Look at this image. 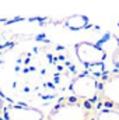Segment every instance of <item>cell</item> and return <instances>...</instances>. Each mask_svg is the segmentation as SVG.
Returning a JSON list of instances; mask_svg holds the SVG:
<instances>
[{
	"mask_svg": "<svg viewBox=\"0 0 119 120\" xmlns=\"http://www.w3.org/2000/svg\"><path fill=\"white\" fill-rule=\"evenodd\" d=\"M98 110L94 102L70 95L62 98L44 120H97Z\"/></svg>",
	"mask_w": 119,
	"mask_h": 120,
	"instance_id": "obj_1",
	"label": "cell"
},
{
	"mask_svg": "<svg viewBox=\"0 0 119 120\" xmlns=\"http://www.w3.org/2000/svg\"><path fill=\"white\" fill-rule=\"evenodd\" d=\"M98 109L119 110V71H107L99 78V90L97 99Z\"/></svg>",
	"mask_w": 119,
	"mask_h": 120,
	"instance_id": "obj_2",
	"label": "cell"
},
{
	"mask_svg": "<svg viewBox=\"0 0 119 120\" xmlns=\"http://www.w3.org/2000/svg\"><path fill=\"white\" fill-rule=\"evenodd\" d=\"M71 94L81 99L97 103L98 99V90H99V80L91 74H81L74 78L71 82Z\"/></svg>",
	"mask_w": 119,
	"mask_h": 120,
	"instance_id": "obj_3",
	"label": "cell"
},
{
	"mask_svg": "<svg viewBox=\"0 0 119 120\" xmlns=\"http://www.w3.org/2000/svg\"><path fill=\"white\" fill-rule=\"evenodd\" d=\"M3 120H44L45 116L41 110L24 105H7L1 110Z\"/></svg>",
	"mask_w": 119,
	"mask_h": 120,
	"instance_id": "obj_4",
	"label": "cell"
},
{
	"mask_svg": "<svg viewBox=\"0 0 119 120\" xmlns=\"http://www.w3.org/2000/svg\"><path fill=\"white\" fill-rule=\"evenodd\" d=\"M76 55L84 66L101 64L107 56V53L99 46L90 43V42H81V43L76 45Z\"/></svg>",
	"mask_w": 119,
	"mask_h": 120,
	"instance_id": "obj_5",
	"label": "cell"
},
{
	"mask_svg": "<svg viewBox=\"0 0 119 120\" xmlns=\"http://www.w3.org/2000/svg\"><path fill=\"white\" fill-rule=\"evenodd\" d=\"M97 120H119V110L114 109H99Z\"/></svg>",
	"mask_w": 119,
	"mask_h": 120,
	"instance_id": "obj_6",
	"label": "cell"
},
{
	"mask_svg": "<svg viewBox=\"0 0 119 120\" xmlns=\"http://www.w3.org/2000/svg\"><path fill=\"white\" fill-rule=\"evenodd\" d=\"M112 63H114L115 68L119 71V45H118V48L114 50V53H112Z\"/></svg>",
	"mask_w": 119,
	"mask_h": 120,
	"instance_id": "obj_7",
	"label": "cell"
},
{
	"mask_svg": "<svg viewBox=\"0 0 119 120\" xmlns=\"http://www.w3.org/2000/svg\"><path fill=\"white\" fill-rule=\"evenodd\" d=\"M1 110H3V101H1V98H0V113H1Z\"/></svg>",
	"mask_w": 119,
	"mask_h": 120,
	"instance_id": "obj_8",
	"label": "cell"
},
{
	"mask_svg": "<svg viewBox=\"0 0 119 120\" xmlns=\"http://www.w3.org/2000/svg\"><path fill=\"white\" fill-rule=\"evenodd\" d=\"M118 28H119V22H118Z\"/></svg>",
	"mask_w": 119,
	"mask_h": 120,
	"instance_id": "obj_9",
	"label": "cell"
}]
</instances>
